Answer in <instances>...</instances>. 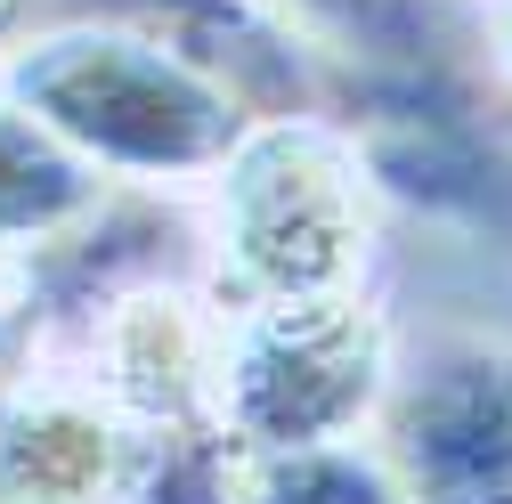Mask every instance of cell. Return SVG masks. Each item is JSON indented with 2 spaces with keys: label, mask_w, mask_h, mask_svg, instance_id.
Masks as SVG:
<instances>
[{
  "label": "cell",
  "mask_w": 512,
  "mask_h": 504,
  "mask_svg": "<svg viewBox=\"0 0 512 504\" xmlns=\"http://www.w3.org/2000/svg\"><path fill=\"white\" fill-rule=\"evenodd\" d=\"M285 9L374 82H439V25L423 0H285Z\"/></svg>",
  "instance_id": "52a82bcc"
},
{
  "label": "cell",
  "mask_w": 512,
  "mask_h": 504,
  "mask_svg": "<svg viewBox=\"0 0 512 504\" xmlns=\"http://www.w3.org/2000/svg\"><path fill=\"white\" fill-rule=\"evenodd\" d=\"M33 25H41V0H0V57H9Z\"/></svg>",
  "instance_id": "9c48e42d"
},
{
  "label": "cell",
  "mask_w": 512,
  "mask_h": 504,
  "mask_svg": "<svg viewBox=\"0 0 512 504\" xmlns=\"http://www.w3.org/2000/svg\"><path fill=\"white\" fill-rule=\"evenodd\" d=\"M374 448L391 456L407 504H512V350L431 342L399 366Z\"/></svg>",
  "instance_id": "277c9868"
},
{
  "label": "cell",
  "mask_w": 512,
  "mask_h": 504,
  "mask_svg": "<svg viewBox=\"0 0 512 504\" xmlns=\"http://www.w3.org/2000/svg\"><path fill=\"white\" fill-rule=\"evenodd\" d=\"M106 204H114V187L0 90V261L41 269L49 252L74 244Z\"/></svg>",
  "instance_id": "8992f818"
},
{
  "label": "cell",
  "mask_w": 512,
  "mask_h": 504,
  "mask_svg": "<svg viewBox=\"0 0 512 504\" xmlns=\"http://www.w3.org/2000/svg\"><path fill=\"white\" fill-rule=\"evenodd\" d=\"M139 456L147 431L98 391L74 350L41 342L0 374V504H122Z\"/></svg>",
  "instance_id": "5b68a950"
},
{
  "label": "cell",
  "mask_w": 512,
  "mask_h": 504,
  "mask_svg": "<svg viewBox=\"0 0 512 504\" xmlns=\"http://www.w3.org/2000/svg\"><path fill=\"white\" fill-rule=\"evenodd\" d=\"M488 25H496V66L512 82V0H488Z\"/></svg>",
  "instance_id": "30bf717a"
},
{
  "label": "cell",
  "mask_w": 512,
  "mask_h": 504,
  "mask_svg": "<svg viewBox=\"0 0 512 504\" xmlns=\"http://www.w3.org/2000/svg\"><path fill=\"white\" fill-rule=\"evenodd\" d=\"M391 383H399V358L366 293L220 309V399L212 407L244 456L374 439Z\"/></svg>",
  "instance_id": "3957f363"
},
{
  "label": "cell",
  "mask_w": 512,
  "mask_h": 504,
  "mask_svg": "<svg viewBox=\"0 0 512 504\" xmlns=\"http://www.w3.org/2000/svg\"><path fill=\"white\" fill-rule=\"evenodd\" d=\"M382 171L342 114H269L204 187V277L220 309L366 293Z\"/></svg>",
  "instance_id": "7a4b0ae2"
},
{
  "label": "cell",
  "mask_w": 512,
  "mask_h": 504,
  "mask_svg": "<svg viewBox=\"0 0 512 504\" xmlns=\"http://www.w3.org/2000/svg\"><path fill=\"white\" fill-rule=\"evenodd\" d=\"M244 504H407V488L374 439H334V448L252 456Z\"/></svg>",
  "instance_id": "ba28073f"
},
{
  "label": "cell",
  "mask_w": 512,
  "mask_h": 504,
  "mask_svg": "<svg viewBox=\"0 0 512 504\" xmlns=\"http://www.w3.org/2000/svg\"><path fill=\"white\" fill-rule=\"evenodd\" d=\"M0 90L106 187H139V196H204L261 122L204 57L106 9L41 17L0 57Z\"/></svg>",
  "instance_id": "6da1fadb"
}]
</instances>
